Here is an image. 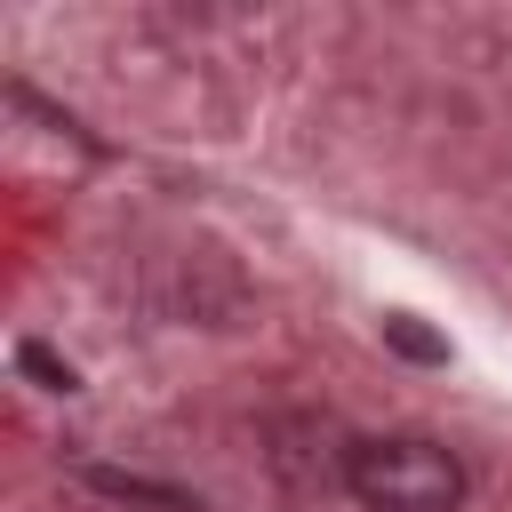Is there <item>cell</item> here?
<instances>
[{
  "label": "cell",
  "mask_w": 512,
  "mask_h": 512,
  "mask_svg": "<svg viewBox=\"0 0 512 512\" xmlns=\"http://www.w3.org/2000/svg\"><path fill=\"white\" fill-rule=\"evenodd\" d=\"M384 344H392L400 360H424V368H440V360H448V336H432L416 312H384Z\"/></svg>",
  "instance_id": "7a4b0ae2"
},
{
  "label": "cell",
  "mask_w": 512,
  "mask_h": 512,
  "mask_svg": "<svg viewBox=\"0 0 512 512\" xmlns=\"http://www.w3.org/2000/svg\"><path fill=\"white\" fill-rule=\"evenodd\" d=\"M344 488L368 512H456L464 504V464L424 432H384V440L344 448Z\"/></svg>",
  "instance_id": "6da1fadb"
},
{
  "label": "cell",
  "mask_w": 512,
  "mask_h": 512,
  "mask_svg": "<svg viewBox=\"0 0 512 512\" xmlns=\"http://www.w3.org/2000/svg\"><path fill=\"white\" fill-rule=\"evenodd\" d=\"M16 368H24V376H40V384H48V392H72V368H64V360H56V352H48V344H32V336H24V344H16Z\"/></svg>",
  "instance_id": "277c9868"
},
{
  "label": "cell",
  "mask_w": 512,
  "mask_h": 512,
  "mask_svg": "<svg viewBox=\"0 0 512 512\" xmlns=\"http://www.w3.org/2000/svg\"><path fill=\"white\" fill-rule=\"evenodd\" d=\"M104 496H128V504H152V512H200L192 496H176V488H160V480H136V472H88Z\"/></svg>",
  "instance_id": "3957f363"
}]
</instances>
